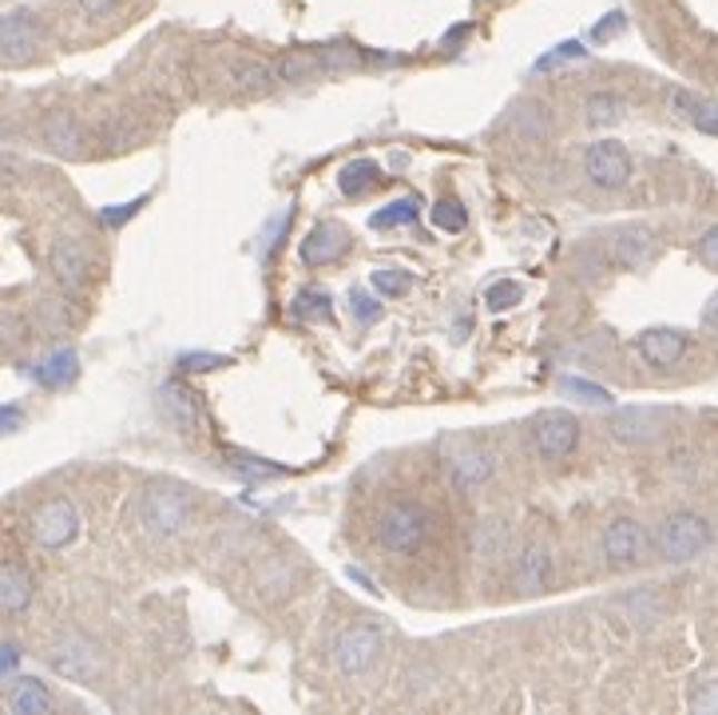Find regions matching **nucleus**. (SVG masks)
<instances>
[{
	"label": "nucleus",
	"mask_w": 718,
	"mask_h": 715,
	"mask_svg": "<svg viewBox=\"0 0 718 715\" xmlns=\"http://www.w3.org/2000/svg\"><path fill=\"white\" fill-rule=\"evenodd\" d=\"M373 533H378V545L386 553H397V557H409L421 548V540L429 537V509L417 502H389L386 509L378 513L373 520Z\"/></svg>",
	"instance_id": "obj_1"
},
{
	"label": "nucleus",
	"mask_w": 718,
	"mask_h": 715,
	"mask_svg": "<svg viewBox=\"0 0 718 715\" xmlns=\"http://www.w3.org/2000/svg\"><path fill=\"white\" fill-rule=\"evenodd\" d=\"M655 545H659V553H664L667 560H675V565H687V560H695L702 553V548L710 545V529L707 520L699 517V513H671V517L659 525V537H655Z\"/></svg>",
	"instance_id": "obj_2"
},
{
	"label": "nucleus",
	"mask_w": 718,
	"mask_h": 715,
	"mask_svg": "<svg viewBox=\"0 0 718 715\" xmlns=\"http://www.w3.org/2000/svg\"><path fill=\"white\" fill-rule=\"evenodd\" d=\"M28 533H32V540L40 548H64L80 533V513H76V505L68 497H48L28 517Z\"/></svg>",
	"instance_id": "obj_3"
},
{
	"label": "nucleus",
	"mask_w": 718,
	"mask_h": 715,
	"mask_svg": "<svg viewBox=\"0 0 718 715\" xmlns=\"http://www.w3.org/2000/svg\"><path fill=\"white\" fill-rule=\"evenodd\" d=\"M381 656V632L373 624H350V628L341 632L338 644H333V659H338L341 676H366Z\"/></svg>",
	"instance_id": "obj_4"
},
{
	"label": "nucleus",
	"mask_w": 718,
	"mask_h": 715,
	"mask_svg": "<svg viewBox=\"0 0 718 715\" xmlns=\"http://www.w3.org/2000/svg\"><path fill=\"white\" fill-rule=\"evenodd\" d=\"M532 441H536V454H540L544 461H564L571 449L580 446V421L571 418L568 409H548V414L536 418Z\"/></svg>",
	"instance_id": "obj_5"
},
{
	"label": "nucleus",
	"mask_w": 718,
	"mask_h": 715,
	"mask_svg": "<svg viewBox=\"0 0 718 715\" xmlns=\"http://www.w3.org/2000/svg\"><path fill=\"white\" fill-rule=\"evenodd\" d=\"M139 517H143V525H148L151 533H159V537H171V533L183 529L187 497L176 489V485H151V489L143 493Z\"/></svg>",
	"instance_id": "obj_6"
},
{
	"label": "nucleus",
	"mask_w": 718,
	"mask_h": 715,
	"mask_svg": "<svg viewBox=\"0 0 718 715\" xmlns=\"http://www.w3.org/2000/svg\"><path fill=\"white\" fill-rule=\"evenodd\" d=\"M599 548H604V557H608L611 565L627 568V565H639V560L647 557L651 537H647V529L639 525V520L616 517L608 529H604V540H599Z\"/></svg>",
	"instance_id": "obj_7"
},
{
	"label": "nucleus",
	"mask_w": 718,
	"mask_h": 715,
	"mask_svg": "<svg viewBox=\"0 0 718 715\" xmlns=\"http://www.w3.org/2000/svg\"><path fill=\"white\" fill-rule=\"evenodd\" d=\"M584 171H588V179L596 187L616 191V187H624L627 179H631V156H627L624 143L599 140V143H591L588 156H584Z\"/></svg>",
	"instance_id": "obj_8"
},
{
	"label": "nucleus",
	"mask_w": 718,
	"mask_h": 715,
	"mask_svg": "<svg viewBox=\"0 0 718 715\" xmlns=\"http://www.w3.org/2000/svg\"><path fill=\"white\" fill-rule=\"evenodd\" d=\"M40 48V29L32 12H9L0 17V57L12 60V64H24V60L37 57Z\"/></svg>",
	"instance_id": "obj_9"
},
{
	"label": "nucleus",
	"mask_w": 718,
	"mask_h": 715,
	"mask_svg": "<svg viewBox=\"0 0 718 715\" xmlns=\"http://www.w3.org/2000/svg\"><path fill=\"white\" fill-rule=\"evenodd\" d=\"M639 354H644V363L655 366V370H671V366L682 363V354H687V335L682 330H671V326H655V330H644L639 335Z\"/></svg>",
	"instance_id": "obj_10"
},
{
	"label": "nucleus",
	"mask_w": 718,
	"mask_h": 715,
	"mask_svg": "<svg viewBox=\"0 0 718 715\" xmlns=\"http://www.w3.org/2000/svg\"><path fill=\"white\" fill-rule=\"evenodd\" d=\"M608 429H611V437H619V441L644 446V441H655V437L667 429V414H659V409L631 406V409H619Z\"/></svg>",
	"instance_id": "obj_11"
},
{
	"label": "nucleus",
	"mask_w": 718,
	"mask_h": 715,
	"mask_svg": "<svg viewBox=\"0 0 718 715\" xmlns=\"http://www.w3.org/2000/svg\"><path fill=\"white\" fill-rule=\"evenodd\" d=\"M350 247V235H346V227L341 224H318L310 235L302 239V262L306 267H326V262H333L341 251Z\"/></svg>",
	"instance_id": "obj_12"
},
{
	"label": "nucleus",
	"mask_w": 718,
	"mask_h": 715,
	"mask_svg": "<svg viewBox=\"0 0 718 715\" xmlns=\"http://www.w3.org/2000/svg\"><path fill=\"white\" fill-rule=\"evenodd\" d=\"M32 604V576L17 560H0V616H20Z\"/></svg>",
	"instance_id": "obj_13"
},
{
	"label": "nucleus",
	"mask_w": 718,
	"mask_h": 715,
	"mask_svg": "<svg viewBox=\"0 0 718 715\" xmlns=\"http://www.w3.org/2000/svg\"><path fill=\"white\" fill-rule=\"evenodd\" d=\"M159 406H163L167 421H171L183 437H191L195 429H199V401H195V394L187 390V386L167 381L163 390H159Z\"/></svg>",
	"instance_id": "obj_14"
},
{
	"label": "nucleus",
	"mask_w": 718,
	"mask_h": 715,
	"mask_svg": "<svg viewBox=\"0 0 718 715\" xmlns=\"http://www.w3.org/2000/svg\"><path fill=\"white\" fill-rule=\"evenodd\" d=\"M52 668L60 672V676H72V679H92L96 672H100V656H96L92 648L83 640H76V636H68V640H60L52 648Z\"/></svg>",
	"instance_id": "obj_15"
},
{
	"label": "nucleus",
	"mask_w": 718,
	"mask_h": 715,
	"mask_svg": "<svg viewBox=\"0 0 718 715\" xmlns=\"http://www.w3.org/2000/svg\"><path fill=\"white\" fill-rule=\"evenodd\" d=\"M449 474H452V485L461 493H477L492 481L497 461H492V454H485V449H469V454H461L449 465Z\"/></svg>",
	"instance_id": "obj_16"
},
{
	"label": "nucleus",
	"mask_w": 718,
	"mask_h": 715,
	"mask_svg": "<svg viewBox=\"0 0 718 715\" xmlns=\"http://www.w3.org/2000/svg\"><path fill=\"white\" fill-rule=\"evenodd\" d=\"M548 585H552V553L540 545L525 548V557L516 565V588L532 596V593H544Z\"/></svg>",
	"instance_id": "obj_17"
},
{
	"label": "nucleus",
	"mask_w": 718,
	"mask_h": 715,
	"mask_svg": "<svg viewBox=\"0 0 718 715\" xmlns=\"http://www.w3.org/2000/svg\"><path fill=\"white\" fill-rule=\"evenodd\" d=\"M4 707H9V712H17V715H44V712H52V707H56V699H52V692L40 684V679L24 676V679H17V684L9 687Z\"/></svg>",
	"instance_id": "obj_18"
},
{
	"label": "nucleus",
	"mask_w": 718,
	"mask_h": 715,
	"mask_svg": "<svg viewBox=\"0 0 718 715\" xmlns=\"http://www.w3.org/2000/svg\"><path fill=\"white\" fill-rule=\"evenodd\" d=\"M52 270L68 290H80L83 282H88V255H83L72 239H60L52 247Z\"/></svg>",
	"instance_id": "obj_19"
},
{
	"label": "nucleus",
	"mask_w": 718,
	"mask_h": 715,
	"mask_svg": "<svg viewBox=\"0 0 718 715\" xmlns=\"http://www.w3.org/2000/svg\"><path fill=\"white\" fill-rule=\"evenodd\" d=\"M616 259L624 262V267H631V270L647 267V262L655 259V239H651V231H644V227L619 231V239H616Z\"/></svg>",
	"instance_id": "obj_20"
},
{
	"label": "nucleus",
	"mask_w": 718,
	"mask_h": 715,
	"mask_svg": "<svg viewBox=\"0 0 718 715\" xmlns=\"http://www.w3.org/2000/svg\"><path fill=\"white\" fill-rule=\"evenodd\" d=\"M76 374H80V358H76V350H56L52 358H44V366L37 370V378H40V386H48V390H64Z\"/></svg>",
	"instance_id": "obj_21"
},
{
	"label": "nucleus",
	"mask_w": 718,
	"mask_h": 715,
	"mask_svg": "<svg viewBox=\"0 0 718 715\" xmlns=\"http://www.w3.org/2000/svg\"><path fill=\"white\" fill-rule=\"evenodd\" d=\"M295 568L286 565V560H267V568L258 573V593L267 596V600H282V596H290V588H295Z\"/></svg>",
	"instance_id": "obj_22"
},
{
	"label": "nucleus",
	"mask_w": 718,
	"mask_h": 715,
	"mask_svg": "<svg viewBox=\"0 0 718 715\" xmlns=\"http://www.w3.org/2000/svg\"><path fill=\"white\" fill-rule=\"evenodd\" d=\"M295 315L302 318V322H326V318L333 315L330 290H322V287H302V290L295 295Z\"/></svg>",
	"instance_id": "obj_23"
},
{
	"label": "nucleus",
	"mask_w": 718,
	"mask_h": 715,
	"mask_svg": "<svg viewBox=\"0 0 718 715\" xmlns=\"http://www.w3.org/2000/svg\"><path fill=\"white\" fill-rule=\"evenodd\" d=\"M381 179V168L373 163V159H353V163H346L338 176V187L346 191V196H361V191H369V187Z\"/></svg>",
	"instance_id": "obj_24"
},
{
	"label": "nucleus",
	"mask_w": 718,
	"mask_h": 715,
	"mask_svg": "<svg viewBox=\"0 0 718 715\" xmlns=\"http://www.w3.org/2000/svg\"><path fill=\"white\" fill-rule=\"evenodd\" d=\"M417 215H421L417 199H397V203H389V207H381V211L369 215V227H378V231H386V227H406V224H413Z\"/></svg>",
	"instance_id": "obj_25"
},
{
	"label": "nucleus",
	"mask_w": 718,
	"mask_h": 715,
	"mask_svg": "<svg viewBox=\"0 0 718 715\" xmlns=\"http://www.w3.org/2000/svg\"><path fill=\"white\" fill-rule=\"evenodd\" d=\"M584 112H588L591 128H608V123H616L619 116H624V103H619V96H611V92H596V96H588Z\"/></svg>",
	"instance_id": "obj_26"
},
{
	"label": "nucleus",
	"mask_w": 718,
	"mask_h": 715,
	"mask_svg": "<svg viewBox=\"0 0 718 715\" xmlns=\"http://www.w3.org/2000/svg\"><path fill=\"white\" fill-rule=\"evenodd\" d=\"M505 529H500L497 520H480L477 529H472V553L477 557H500L505 553Z\"/></svg>",
	"instance_id": "obj_27"
},
{
	"label": "nucleus",
	"mask_w": 718,
	"mask_h": 715,
	"mask_svg": "<svg viewBox=\"0 0 718 715\" xmlns=\"http://www.w3.org/2000/svg\"><path fill=\"white\" fill-rule=\"evenodd\" d=\"M270 76H275V72H270L262 60H235V64H231V80L239 88H247V92H255V88H267Z\"/></svg>",
	"instance_id": "obj_28"
},
{
	"label": "nucleus",
	"mask_w": 718,
	"mask_h": 715,
	"mask_svg": "<svg viewBox=\"0 0 718 715\" xmlns=\"http://www.w3.org/2000/svg\"><path fill=\"white\" fill-rule=\"evenodd\" d=\"M373 287H378L381 295H389V298H401L409 287H413V275H409V270H401V267H378V270H373Z\"/></svg>",
	"instance_id": "obj_29"
},
{
	"label": "nucleus",
	"mask_w": 718,
	"mask_h": 715,
	"mask_svg": "<svg viewBox=\"0 0 718 715\" xmlns=\"http://www.w3.org/2000/svg\"><path fill=\"white\" fill-rule=\"evenodd\" d=\"M433 224L441 227V231H465L469 227V215H465V207L457 203V199H441V203L433 207Z\"/></svg>",
	"instance_id": "obj_30"
},
{
	"label": "nucleus",
	"mask_w": 718,
	"mask_h": 715,
	"mask_svg": "<svg viewBox=\"0 0 718 715\" xmlns=\"http://www.w3.org/2000/svg\"><path fill=\"white\" fill-rule=\"evenodd\" d=\"M520 282H512V279H500V282H492V287L485 290V302H488V310H508V307H516L520 302Z\"/></svg>",
	"instance_id": "obj_31"
},
{
	"label": "nucleus",
	"mask_w": 718,
	"mask_h": 715,
	"mask_svg": "<svg viewBox=\"0 0 718 715\" xmlns=\"http://www.w3.org/2000/svg\"><path fill=\"white\" fill-rule=\"evenodd\" d=\"M313 68H318V60L306 57V52H290V57L278 60V76H282V80H290V85H298V80H306V76H310Z\"/></svg>",
	"instance_id": "obj_32"
},
{
	"label": "nucleus",
	"mask_w": 718,
	"mask_h": 715,
	"mask_svg": "<svg viewBox=\"0 0 718 715\" xmlns=\"http://www.w3.org/2000/svg\"><path fill=\"white\" fill-rule=\"evenodd\" d=\"M44 131H48V140L64 151H72L76 143H80V131H76V123L68 120V116H52V120L44 123Z\"/></svg>",
	"instance_id": "obj_33"
},
{
	"label": "nucleus",
	"mask_w": 718,
	"mask_h": 715,
	"mask_svg": "<svg viewBox=\"0 0 718 715\" xmlns=\"http://www.w3.org/2000/svg\"><path fill=\"white\" fill-rule=\"evenodd\" d=\"M687 120H691L699 131H707V136H718V100H699V96H695Z\"/></svg>",
	"instance_id": "obj_34"
},
{
	"label": "nucleus",
	"mask_w": 718,
	"mask_h": 715,
	"mask_svg": "<svg viewBox=\"0 0 718 715\" xmlns=\"http://www.w3.org/2000/svg\"><path fill=\"white\" fill-rule=\"evenodd\" d=\"M564 394H580L584 401H591V406H608L611 394L604 390V386H596V381H584V378H564L560 381Z\"/></svg>",
	"instance_id": "obj_35"
},
{
	"label": "nucleus",
	"mask_w": 718,
	"mask_h": 715,
	"mask_svg": "<svg viewBox=\"0 0 718 715\" xmlns=\"http://www.w3.org/2000/svg\"><path fill=\"white\" fill-rule=\"evenodd\" d=\"M691 712L718 715V679H699V684L691 687Z\"/></svg>",
	"instance_id": "obj_36"
},
{
	"label": "nucleus",
	"mask_w": 718,
	"mask_h": 715,
	"mask_svg": "<svg viewBox=\"0 0 718 715\" xmlns=\"http://www.w3.org/2000/svg\"><path fill=\"white\" fill-rule=\"evenodd\" d=\"M350 302H353V318H358L361 326H373L381 318V302L373 295H366V290H353Z\"/></svg>",
	"instance_id": "obj_37"
},
{
	"label": "nucleus",
	"mask_w": 718,
	"mask_h": 715,
	"mask_svg": "<svg viewBox=\"0 0 718 715\" xmlns=\"http://www.w3.org/2000/svg\"><path fill=\"white\" fill-rule=\"evenodd\" d=\"M231 465H235V469H242V474H255V477H278V474H282L278 465H267V461H258V457H247V454H231Z\"/></svg>",
	"instance_id": "obj_38"
},
{
	"label": "nucleus",
	"mask_w": 718,
	"mask_h": 715,
	"mask_svg": "<svg viewBox=\"0 0 718 715\" xmlns=\"http://www.w3.org/2000/svg\"><path fill=\"white\" fill-rule=\"evenodd\" d=\"M699 259L707 262L710 270H718V224L710 227V231H702V239H699Z\"/></svg>",
	"instance_id": "obj_39"
},
{
	"label": "nucleus",
	"mask_w": 718,
	"mask_h": 715,
	"mask_svg": "<svg viewBox=\"0 0 718 715\" xmlns=\"http://www.w3.org/2000/svg\"><path fill=\"white\" fill-rule=\"evenodd\" d=\"M20 426H24V409H20V406H0V437L17 434Z\"/></svg>",
	"instance_id": "obj_40"
},
{
	"label": "nucleus",
	"mask_w": 718,
	"mask_h": 715,
	"mask_svg": "<svg viewBox=\"0 0 718 715\" xmlns=\"http://www.w3.org/2000/svg\"><path fill=\"white\" fill-rule=\"evenodd\" d=\"M571 57H584V48L580 44H560L556 52H548L536 68H552V64H560V60H571Z\"/></svg>",
	"instance_id": "obj_41"
},
{
	"label": "nucleus",
	"mask_w": 718,
	"mask_h": 715,
	"mask_svg": "<svg viewBox=\"0 0 718 715\" xmlns=\"http://www.w3.org/2000/svg\"><path fill=\"white\" fill-rule=\"evenodd\" d=\"M17 664H20V648H17V644H0V676H9Z\"/></svg>",
	"instance_id": "obj_42"
},
{
	"label": "nucleus",
	"mask_w": 718,
	"mask_h": 715,
	"mask_svg": "<svg viewBox=\"0 0 718 715\" xmlns=\"http://www.w3.org/2000/svg\"><path fill=\"white\" fill-rule=\"evenodd\" d=\"M116 4H120V0H80V9L88 12V17H96V20L108 17V12L116 9Z\"/></svg>",
	"instance_id": "obj_43"
},
{
	"label": "nucleus",
	"mask_w": 718,
	"mask_h": 715,
	"mask_svg": "<svg viewBox=\"0 0 718 715\" xmlns=\"http://www.w3.org/2000/svg\"><path fill=\"white\" fill-rule=\"evenodd\" d=\"M215 363H219V358H215V354H203V358H199V354H187V358H183V366H187V370H211Z\"/></svg>",
	"instance_id": "obj_44"
},
{
	"label": "nucleus",
	"mask_w": 718,
	"mask_h": 715,
	"mask_svg": "<svg viewBox=\"0 0 718 715\" xmlns=\"http://www.w3.org/2000/svg\"><path fill=\"white\" fill-rule=\"evenodd\" d=\"M619 29H624V17H619V12H611V20H604V24L596 29V40L611 37V32H619Z\"/></svg>",
	"instance_id": "obj_45"
},
{
	"label": "nucleus",
	"mask_w": 718,
	"mask_h": 715,
	"mask_svg": "<svg viewBox=\"0 0 718 715\" xmlns=\"http://www.w3.org/2000/svg\"><path fill=\"white\" fill-rule=\"evenodd\" d=\"M702 326H707V330H715V335H718V295L710 298L707 310H702Z\"/></svg>",
	"instance_id": "obj_46"
},
{
	"label": "nucleus",
	"mask_w": 718,
	"mask_h": 715,
	"mask_svg": "<svg viewBox=\"0 0 718 715\" xmlns=\"http://www.w3.org/2000/svg\"><path fill=\"white\" fill-rule=\"evenodd\" d=\"M136 207H139V203H123L120 211H103V224H111V227H116V224H123V219H128V215L136 211Z\"/></svg>",
	"instance_id": "obj_47"
}]
</instances>
